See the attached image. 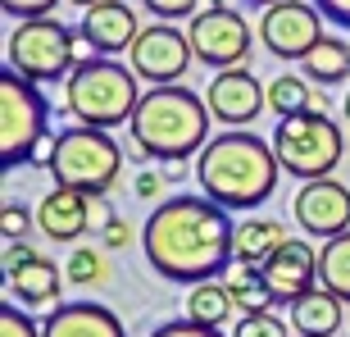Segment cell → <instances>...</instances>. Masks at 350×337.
I'll return each instance as SVG.
<instances>
[{"mask_svg": "<svg viewBox=\"0 0 350 337\" xmlns=\"http://www.w3.org/2000/svg\"><path fill=\"white\" fill-rule=\"evenodd\" d=\"M341 305H346V301H337L332 292H323V287H314L310 297H300L296 305H291V328H296L300 337H332L341 328Z\"/></svg>", "mask_w": 350, "mask_h": 337, "instance_id": "obj_20", "label": "cell"}, {"mask_svg": "<svg viewBox=\"0 0 350 337\" xmlns=\"http://www.w3.org/2000/svg\"><path fill=\"white\" fill-rule=\"evenodd\" d=\"M55 5H59V0H0V10L10 14V18H18V23H23V18H51Z\"/></svg>", "mask_w": 350, "mask_h": 337, "instance_id": "obj_31", "label": "cell"}, {"mask_svg": "<svg viewBox=\"0 0 350 337\" xmlns=\"http://www.w3.org/2000/svg\"><path fill=\"white\" fill-rule=\"evenodd\" d=\"M27 228H32V214H27V205H18V201H5V205H0V233H5V242H23Z\"/></svg>", "mask_w": 350, "mask_h": 337, "instance_id": "obj_29", "label": "cell"}, {"mask_svg": "<svg viewBox=\"0 0 350 337\" xmlns=\"http://www.w3.org/2000/svg\"><path fill=\"white\" fill-rule=\"evenodd\" d=\"M319 287L350 305V233L323 242V251H319Z\"/></svg>", "mask_w": 350, "mask_h": 337, "instance_id": "obj_24", "label": "cell"}, {"mask_svg": "<svg viewBox=\"0 0 350 337\" xmlns=\"http://www.w3.org/2000/svg\"><path fill=\"white\" fill-rule=\"evenodd\" d=\"M209 101H200L191 87H150L132 114L128 132L132 146H142L150 160L182 164L209 146Z\"/></svg>", "mask_w": 350, "mask_h": 337, "instance_id": "obj_3", "label": "cell"}, {"mask_svg": "<svg viewBox=\"0 0 350 337\" xmlns=\"http://www.w3.org/2000/svg\"><path fill=\"white\" fill-rule=\"evenodd\" d=\"M246 5H260V10H269V5H278V0H246Z\"/></svg>", "mask_w": 350, "mask_h": 337, "instance_id": "obj_41", "label": "cell"}, {"mask_svg": "<svg viewBox=\"0 0 350 337\" xmlns=\"http://www.w3.org/2000/svg\"><path fill=\"white\" fill-rule=\"evenodd\" d=\"M273 151L282 173H291L296 182H314V178H332V168L346 155V132L332 114H291L278 118L273 128Z\"/></svg>", "mask_w": 350, "mask_h": 337, "instance_id": "obj_5", "label": "cell"}, {"mask_svg": "<svg viewBox=\"0 0 350 337\" xmlns=\"http://www.w3.org/2000/svg\"><path fill=\"white\" fill-rule=\"evenodd\" d=\"M68 5H78V10H91V5H100V0H68Z\"/></svg>", "mask_w": 350, "mask_h": 337, "instance_id": "obj_40", "label": "cell"}, {"mask_svg": "<svg viewBox=\"0 0 350 337\" xmlns=\"http://www.w3.org/2000/svg\"><path fill=\"white\" fill-rule=\"evenodd\" d=\"M142 105V91H137V73L132 64H118L109 55H96L87 64H78L64 82V110L78 118L82 128H123L132 123Z\"/></svg>", "mask_w": 350, "mask_h": 337, "instance_id": "obj_4", "label": "cell"}, {"mask_svg": "<svg viewBox=\"0 0 350 337\" xmlns=\"http://www.w3.org/2000/svg\"><path fill=\"white\" fill-rule=\"evenodd\" d=\"M278 151L273 142L255 137L246 128H228L200 151L196 160V182L200 196H209L214 205L232 210H260L273 192H278Z\"/></svg>", "mask_w": 350, "mask_h": 337, "instance_id": "obj_2", "label": "cell"}, {"mask_svg": "<svg viewBox=\"0 0 350 337\" xmlns=\"http://www.w3.org/2000/svg\"><path fill=\"white\" fill-rule=\"evenodd\" d=\"M37 228L51 242H78L82 233H91V196L73 192V187L46 192L37 205Z\"/></svg>", "mask_w": 350, "mask_h": 337, "instance_id": "obj_17", "label": "cell"}, {"mask_svg": "<svg viewBox=\"0 0 350 337\" xmlns=\"http://www.w3.org/2000/svg\"><path fill=\"white\" fill-rule=\"evenodd\" d=\"M323 37H327L323 14L310 0H278V5H269L260 14V41H264V51L278 55V60L300 64Z\"/></svg>", "mask_w": 350, "mask_h": 337, "instance_id": "obj_9", "label": "cell"}, {"mask_svg": "<svg viewBox=\"0 0 350 337\" xmlns=\"http://www.w3.org/2000/svg\"><path fill=\"white\" fill-rule=\"evenodd\" d=\"M300 73H310L314 87H332V82L350 78V46L341 37H323L305 60H300Z\"/></svg>", "mask_w": 350, "mask_h": 337, "instance_id": "obj_22", "label": "cell"}, {"mask_svg": "<svg viewBox=\"0 0 350 337\" xmlns=\"http://www.w3.org/2000/svg\"><path fill=\"white\" fill-rule=\"evenodd\" d=\"M314 5H319V14H323L327 23H337L350 32V0H314Z\"/></svg>", "mask_w": 350, "mask_h": 337, "instance_id": "obj_36", "label": "cell"}, {"mask_svg": "<svg viewBox=\"0 0 350 337\" xmlns=\"http://www.w3.org/2000/svg\"><path fill=\"white\" fill-rule=\"evenodd\" d=\"M223 287L232 292V305L241 314L273 310V292H269V283H264V269H260V264H241V260H232V264H228V273H223Z\"/></svg>", "mask_w": 350, "mask_h": 337, "instance_id": "obj_21", "label": "cell"}, {"mask_svg": "<svg viewBox=\"0 0 350 337\" xmlns=\"http://www.w3.org/2000/svg\"><path fill=\"white\" fill-rule=\"evenodd\" d=\"M132 192L142 196V201H169V196H164V173H159V168H142V173H137V182H132Z\"/></svg>", "mask_w": 350, "mask_h": 337, "instance_id": "obj_33", "label": "cell"}, {"mask_svg": "<svg viewBox=\"0 0 350 337\" xmlns=\"http://www.w3.org/2000/svg\"><path fill=\"white\" fill-rule=\"evenodd\" d=\"M260 269H264V283H269V292H273V305H296V301L310 297L314 283H319V251H314L310 242L291 237V242H282V247L264 260Z\"/></svg>", "mask_w": 350, "mask_h": 337, "instance_id": "obj_14", "label": "cell"}, {"mask_svg": "<svg viewBox=\"0 0 350 337\" xmlns=\"http://www.w3.org/2000/svg\"><path fill=\"white\" fill-rule=\"evenodd\" d=\"M341 114H346V123H350V91H346V105H341Z\"/></svg>", "mask_w": 350, "mask_h": 337, "instance_id": "obj_42", "label": "cell"}, {"mask_svg": "<svg viewBox=\"0 0 350 337\" xmlns=\"http://www.w3.org/2000/svg\"><path fill=\"white\" fill-rule=\"evenodd\" d=\"M232 219L228 210L214 205L209 196H169L150 210L142 223V251L146 264L164 278V283H209L223 278L232 264Z\"/></svg>", "mask_w": 350, "mask_h": 337, "instance_id": "obj_1", "label": "cell"}, {"mask_svg": "<svg viewBox=\"0 0 350 337\" xmlns=\"http://www.w3.org/2000/svg\"><path fill=\"white\" fill-rule=\"evenodd\" d=\"M109 251L105 247H73L68 251V264H64V278L78 292H91V287H100V283H109Z\"/></svg>", "mask_w": 350, "mask_h": 337, "instance_id": "obj_25", "label": "cell"}, {"mask_svg": "<svg viewBox=\"0 0 350 337\" xmlns=\"http://www.w3.org/2000/svg\"><path fill=\"white\" fill-rule=\"evenodd\" d=\"M150 337H223V333H219V328L196 324V319H169V324H159Z\"/></svg>", "mask_w": 350, "mask_h": 337, "instance_id": "obj_32", "label": "cell"}, {"mask_svg": "<svg viewBox=\"0 0 350 337\" xmlns=\"http://www.w3.org/2000/svg\"><path fill=\"white\" fill-rule=\"evenodd\" d=\"M291 219L305 228V237H323V242L350 233V187L337 178L300 182V192L291 196Z\"/></svg>", "mask_w": 350, "mask_h": 337, "instance_id": "obj_12", "label": "cell"}, {"mask_svg": "<svg viewBox=\"0 0 350 337\" xmlns=\"http://www.w3.org/2000/svg\"><path fill=\"white\" fill-rule=\"evenodd\" d=\"M0 337H41V324H32L14 301L0 305Z\"/></svg>", "mask_w": 350, "mask_h": 337, "instance_id": "obj_28", "label": "cell"}, {"mask_svg": "<svg viewBox=\"0 0 350 337\" xmlns=\"http://www.w3.org/2000/svg\"><path fill=\"white\" fill-rule=\"evenodd\" d=\"M146 10L155 14V23H173V18H196L200 0H142Z\"/></svg>", "mask_w": 350, "mask_h": 337, "instance_id": "obj_30", "label": "cell"}, {"mask_svg": "<svg viewBox=\"0 0 350 337\" xmlns=\"http://www.w3.org/2000/svg\"><path fill=\"white\" fill-rule=\"evenodd\" d=\"M191 41L187 32H178L173 23H150L142 27L137 46L128 51V64L137 78H146L150 87H173V82L191 68Z\"/></svg>", "mask_w": 350, "mask_h": 337, "instance_id": "obj_11", "label": "cell"}, {"mask_svg": "<svg viewBox=\"0 0 350 337\" xmlns=\"http://www.w3.org/2000/svg\"><path fill=\"white\" fill-rule=\"evenodd\" d=\"M118 214L114 210H109V201H105V196H91V233H100L105 223H114Z\"/></svg>", "mask_w": 350, "mask_h": 337, "instance_id": "obj_38", "label": "cell"}, {"mask_svg": "<svg viewBox=\"0 0 350 337\" xmlns=\"http://www.w3.org/2000/svg\"><path fill=\"white\" fill-rule=\"evenodd\" d=\"M187 41H191V55L209 68H241L250 55V23L232 5L223 10H200L187 23Z\"/></svg>", "mask_w": 350, "mask_h": 337, "instance_id": "obj_10", "label": "cell"}, {"mask_svg": "<svg viewBox=\"0 0 350 337\" xmlns=\"http://www.w3.org/2000/svg\"><path fill=\"white\" fill-rule=\"evenodd\" d=\"M27 164H37V168H51V164H55V132H46V137H41V142L32 146Z\"/></svg>", "mask_w": 350, "mask_h": 337, "instance_id": "obj_37", "label": "cell"}, {"mask_svg": "<svg viewBox=\"0 0 350 337\" xmlns=\"http://www.w3.org/2000/svg\"><path fill=\"white\" fill-rule=\"evenodd\" d=\"M64 269H55L51 255H32L27 264H18L14 273H5V287H10L14 297H18V305H27V310H37V305H64L59 301V287H64Z\"/></svg>", "mask_w": 350, "mask_h": 337, "instance_id": "obj_18", "label": "cell"}, {"mask_svg": "<svg viewBox=\"0 0 350 337\" xmlns=\"http://www.w3.org/2000/svg\"><path fill=\"white\" fill-rule=\"evenodd\" d=\"M282 242H291L282 219H241L237 233H232V260H241V264H264Z\"/></svg>", "mask_w": 350, "mask_h": 337, "instance_id": "obj_19", "label": "cell"}, {"mask_svg": "<svg viewBox=\"0 0 350 337\" xmlns=\"http://www.w3.org/2000/svg\"><path fill=\"white\" fill-rule=\"evenodd\" d=\"M96 237H100V247L109 251V255H114V251H123V247L132 242V228H128V219H114V223H105V228H100Z\"/></svg>", "mask_w": 350, "mask_h": 337, "instance_id": "obj_34", "label": "cell"}, {"mask_svg": "<svg viewBox=\"0 0 350 337\" xmlns=\"http://www.w3.org/2000/svg\"><path fill=\"white\" fill-rule=\"evenodd\" d=\"M205 101H209V114L228 123V128H250L255 118L269 110V87H264L246 64L241 68H219L205 87Z\"/></svg>", "mask_w": 350, "mask_h": 337, "instance_id": "obj_13", "label": "cell"}, {"mask_svg": "<svg viewBox=\"0 0 350 337\" xmlns=\"http://www.w3.org/2000/svg\"><path fill=\"white\" fill-rule=\"evenodd\" d=\"M73 41H78V32H68L55 14L51 18H23L5 37V64L27 82H68V73L78 68Z\"/></svg>", "mask_w": 350, "mask_h": 337, "instance_id": "obj_7", "label": "cell"}, {"mask_svg": "<svg viewBox=\"0 0 350 337\" xmlns=\"http://www.w3.org/2000/svg\"><path fill=\"white\" fill-rule=\"evenodd\" d=\"M232 337H291V328H286L273 310H260V314H241L237 328H232Z\"/></svg>", "mask_w": 350, "mask_h": 337, "instance_id": "obj_27", "label": "cell"}, {"mask_svg": "<svg viewBox=\"0 0 350 337\" xmlns=\"http://www.w3.org/2000/svg\"><path fill=\"white\" fill-rule=\"evenodd\" d=\"M55 182L59 187H73V192L87 196H105L123 173V146L100 128H73L55 132V164H51Z\"/></svg>", "mask_w": 350, "mask_h": 337, "instance_id": "obj_6", "label": "cell"}, {"mask_svg": "<svg viewBox=\"0 0 350 337\" xmlns=\"http://www.w3.org/2000/svg\"><path fill=\"white\" fill-rule=\"evenodd\" d=\"M41 337H128V328L100 301H64L46 314Z\"/></svg>", "mask_w": 350, "mask_h": 337, "instance_id": "obj_16", "label": "cell"}, {"mask_svg": "<svg viewBox=\"0 0 350 337\" xmlns=\"http://www.w3.org/2000/svg\"><path fill=\"white\" fill-rule=\"evenodd\" d=\"M232 292L223 287V278H209V283H196L191 292H187V319H196V324L205 328H223L228 319H232Z\"/></svg>", "mask_w": 350, "mask_h": 337, "instance_id": "obj_23", "label": "cell"}, {"mask_svg": "<svg viewBox=\"0 0 350 337\" xmlns=\"http://www.w3.org/2000/svg\"><path fill=\"white\" fill-rule=\"evenodd\" d=\"M310 110H314V114H327V110H332V105H327V96H323L319 87H314V101H310Z\"/></svg>", "mask_w": 350, "mask_h": 337, "instance_id": "obj_39", "label": "cell"}, {"mask_svg": "<svg viewBox=\"0 0 350 337\" xmlns=\"http://www.w3.org/2000/svg\"><path fill=\"white\" fill-rule=\"evenodd\" d=\"M310 101H314V87H310V78H300V73H282V78L269 82V110L278 118L305 114Z\"/></svg>", "mask_w": 350, "mask_h": 337, "instance_id": "obj_26", "label": "cell"}, {"mask_svg": "<svg viewBox=\"0 0 350 337\" xmlns=\"http://www.w3.org/2000/svg\"><path fill=\"white\" fill-rule=\"evenodd\" d=\"M78 32L96 46V55H123L137 46V37H142V23H137V10H132L128 0H100V5H91V10H82V23Z\"/></svg>", "mask_w": 350, "mask_h": 337, "instance_id": "obj_15", "label": "cell"}, {"mask_svg": "<svg viewBox=\"0 0 350 337\" xmlns=\"http://www.w3.org/2000/svg\"><path fill=\"white\" fill-rule=\"evenodd\" d=\"M51 132V105L37 82L18 78L14 68L0 73V164H27L32 146Z\"/></svg>", "mask_w": 350, "mask_h": 337, "instance_id": "obj_8", "label": "cell"}, {"mask_svg": "<svg viewBox=\"0 0 350 337\" xmlns=\"http://www.w3.org/2000/svg\"><path fill=\"white\" fill-rule=\"evenodd\" d=\"M32 255H41V251H32L27 242H5V255H0V269H5V273H14L18 264H27Z\"/></svg>", "mask_w": 350, "mask_h": 337, "instance_id": "obj_35", "label": "cell"}]
</instances>
